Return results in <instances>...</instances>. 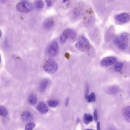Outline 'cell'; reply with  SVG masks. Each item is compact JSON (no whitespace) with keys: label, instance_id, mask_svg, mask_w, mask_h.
<instances>
[{"label":"cell","instance_id":"6da1fadb","mask_svg":"<svg viewBox=\"0 0 130 130\" xmlns=\"http://www.w3.org/2000/svg\"><path fill=\"white\" fill-rule=\"evenodd\" d=\"M129 35L127 32H123L115 38L114 43L120 49L124 50L127 47Z\"/></svg>","mask_w":130,"mask_h":130},{"label":"cell","instance_id":"7a4b0ae2","mask_svg":"<svg viewBox=\"0 0 130 130\" xmlns=\"http://www.w3.org/2000/svg\"><path fill=\"white\" fill-rule=\"evenodd\" d=\"M44 70L48 73H54L58 69V66L55 61L49 59L46 61L43 66Z\"/></svg>","mask_w":130,"mask_h":130},{"label":"cell","instance_id":"3957f363","mask_svg":"<svg viewBox=\"0 0 130 130\" xmlns=\"http://www.w3.org/2000/svg\"><path fill=\"white\" fill-rule=\"evenodd\" d=\"M59 51V46L56 41H52L49 44L45 49L46 55L50 57H55L57 55Z\"/></svg>","mask_w":130,"mask_h":130},{"label":"cell","instance_id":"277c9868","mask_svg":"<svg viewBox=\"0 0 130 130\" xmlns=\"http://www.w3.org/2000/svg\"><path fill=\"white\" fill-rule=\"evenodd\" d=\"M16 9L20 12L29 13L32 11L33 6L30 2L24 1L18 4L17 6Z\"/></svg>","mask_w":130,"mask_h":130},{"label":"cell","instance_id":"5b68a950","mask_svg":"<svg viewBox=\"0 0 130 130\" xmlns=\"http://www.w3.org/2000/svg\"><path fill=\"white\" fill-rule=\"evenodd\" d=\"M116 61V58L114 57H109L103 58L100 62L102 67H107L114 64Z\"/></svg>","mask_w":130,"mask_h":130},{"label":"cell","instance_id":"8992f818","mask_svg":"<svg viewBox=\"0 0 130 130\" xmlns=\"http://www.w3.org/2000/svg\"><path fill=\"white\" fill-rule=\"evenodd\" d=\"M115 19L119 22L126 23L130 20V16L127 13H123L116 16Z\"/></svg>","mask_w":130,"mask_h":130},{"label":"cell","instance_id":"52a82bcc","mask_svg":"<svg viewBox=\"0 0 130 130\" xmlns=\"http://www.w3.org/2000/svg\"><path fill=\"white\" fill-rule=\"evenodd\" d=\"M36 109L42 114L47 113L48 111V107L46 104L43 102H40L36 106Z\"/></svg>","mask_w":130,"mask_h":130},{"label":"cell","instance_id":"ba28073f","mask_svg":"<svg viewBox=\"0 0 130 130\" xmlns=\"http://www.w3.org/2000/svg\"><path fill=\"white\" fill-rule=\"evenodd\" d=\"M122 115L125 120L130 123V106L125 107L123 109Z\"/></svg>","mask_w":130,"mask_h":130},{"label":"cell","instance_id":"9c48e42d","mask_svg":"<svg viewBox=\"0 0 130 130\" xmlns=\"http://www.w3.org/2000/svg\"><path fill=\"white\" fill-rule=\"evenodd\" d=\"M22 118L25 122H29L33 120V115L30 112L25 111L23 112L22 115Z\"/></svg>","mask_w":130,"mask_h":130},{"label":"cell","instance_id":"30bf717a","mask_svg":"<svg viewBox=\"0 0 130 130\" xmlns=\"http://www.w3.org/2000/svg\"><path fill=\"white\" fill-rule=\"evenodd\" d=\"M63 32L66 34L68 38H70L71 39H74L76 37L77 34L76 32L71 29H66Z\"/></svg>","mask_w":130,"mask_h":130},{"label":"cell","instance_id":"8fae6325","mask_svg":"<svg viewBox=\"0 0 130 130\" xmlns=\"http://www.w3.org/2000/svg\"><path fill=\"white\" fill-rule=\"evenodd\" d=\"M48 84V80L47 79L43 80L39 84V90L41 92H43L46 90Z\"/></svg>","mask_w":130,"mask_h":130},{"label":"cell","instance_id":"7c38bea8","mask_svg":"<svg viewBox=\"0 0 130 130\" xmlns=\"http://www.w3.org/2000/svg\"><path fill=\"white\" fill-rule=\"evenodd\" d=\"M119 88L116 86H111L106 89V93L110 95H113L117 93L119 91Z\"/></svg>","mask_w":130,"mask_h":130},{"label":"cell","instance_id":"4fadbf2b","mask_svg":"<svg viewBox=\"0 0 130 130\" xmlns=\"http://www.w3.org/2000/svg\"><path fill=\"white\" fill-rule=\"evenodd\" d=\"M54 23V22L53 19L49 18L45 20V21L44 22L43 26L46 29H49L53 26Z\"/></svg>","mask_w":130,"mask_h":130},{"label":"cell","instance_id":"5bb4252c","mask_svg":"<svg viewBox=\"0 0 130 130\" xmlns=\"http://www.w3.org/2000/svg\"><path fill=\"white\" fill-rule=\"evenodd\" d=\"M79 41L82 43L83 46L84 48L86 49H89V48L90 47V44L86 38L83 36H80V37Z\"/></svg>","mask_w":130,"mask_h":130},{"label":"cell","instance_id":"9a60e30c","mask_svg":"<svg viewBox=\"0 0 130 130\" xmlns=\"http://www.w3.org/2000/svg\"><path fill=\"white\" fill-rule=\"evenodd\" d=\"M93 120V117L90 114H85L84 116L83 121L86 124H89Z\"/></svg>","mask_w":130,"mask_h":130},{"label":"cell","instance_id":"2e32d148","mask_svg":"<svg viewBox=\"0 0 130 130\" xmlns=\"http://www.w3.org/2000/svg\"><path fill=\"white\" fill-rule=\"evenodd\" d=\"M28 101L31 105H35L37 102V98L34 94H31L29 96Z\"/></svg>","mask_w":130,"mask_h":130},{"label":"cell","instance_id":"e0dca14e","mask_svg":"<svg viewBox=\"0 0 130 130\" xmlns=\"http://www.w3.org/2000/svg\"><path fill=\"white\" fill-rule=\"evenodd\" d=\"M124 66V63L122 62H118L115 64L114 70L117 72H119L121 70Z\"/></svg>","mask_w":130,"mask_h":130},{"label":"cell","instance_id":"ac0fdd59","mask_svg":"<svg viewBox=\"0 0 130 130\" xmlns=\"http://www.w3.org/2000/svg\"><path fill=\"white\" fill-rule=\"evenodd\" d=\"M8 114V111L6 107L1 106L0 107V115L3 117H6Z\"/></svg>","mask_w":130,"mask_h":130},{"label":"cell","instance_id":"d6986e66","mask_svg":"<svg viewBox=\"0 0 130 130\" xmlns=\"http://www.w3.org/2000/svg\"><path fill=\"white\" fill-rule=\"evenodd\" d=\"M86 97L88 102L95 101V95L94 93H92L90 95H86Z\"/></svg>","mask_w":130,"mask_h":130},{"label":"cell","instance_id":"ffe728a7","mask_svg":"<svg viewBox=\"0 0 130 130\" xmlns=\"http://www.w3.org/2000/svg\"><path fill=\"white\" fill-rule=\"evenodd\" d=\"M36 7L38 9H41L44 7V4L42 0H37L35 3Z\"/></svg>","mask_w":130,"mask_h":130},{"label":"cell","instance_id":"44dd1931","mask_svg":"<svg viewBox=\"0 0 130 130\" xmlns=\"http://www.w3.org/2000/svg\"><path fill=\"white\" fill-rule=\"evenodd\" d=\"M59 104V102L57 100H50L48 102V105L51 107H56Z\"/></svg>","mask_w":130,"mask_h":130},{"label":"cell","instance_id":"7402d4cb","mask_svg":"<svg viewBox=\"0 0 130 130\" xmlns=\"http://www.w3.org/2000/svg\"><path fill=\"white\" fill-rule=\"evenodd\" d=\"M68 36H67L66 34L64 32H63V33L61 34L60 37V42L61 44H63L65 43L66 41H67V39Z\"/></svg>","mask_w":130,"mask_h":130},{"label":"cell","instance_id":"603a6c76","mask_svg":"<svg viewBox=\"0 0 130 130\" xmlns=\"http://www.w3.org/2000/svg\"><path fill=\"white\" fill-rule=\"evenodd\" d=\"M36 124L34 122H30L28 123L25 126V129L26 130H32L35 127Z\"/></svg>","mask_w":130,"mask_h":130},{"label":"cell","instance_id":"cb8c5ba5","mask_svg":"<svg viewBox=\"0 0 130 130\" xmlns=\"http://www.w3.org/2000/svg\"><path fill=\"white\" fill-rule=\"evenodd\" d=\"M76 47L78 50H82L84 48L83 46L82 45V43L79 41L76 44Z\"/></svg>","mask_w":130,"mask_h":130},{"label":"cell","instance_id":"d4e9b609","mask_svg":"<svg viewBox=\"0 0 130 130\" xmlns=\"http://www.w3.org/2000/svg\"><path fill=\"white\" fill-rule=\"evenodd\" d=\"M80 12L79 10H75L73 12V16L74 18H77L80 15Z\"/></svg>","mask_w":130,"mask_h":130},{"label":"cell","instance_id":"484cf974","mask_svg":"<svg viewBox=\"0 0 130 130\" xmlns=\"http://www.w3.org/2000/svg\"><path fill=\"white\" fill-rule=\"evenodd\" d=\"M48 7H51L52 6L53 3L52 0H45Z\"/></svg>","mask_w":130,"mask_h":130},{"label":"cell","instance_id":"4316f807","mask_svg":"<svg viewBox=\"0 0 130 130\" xmlns=\"http://www.w3.org/2000/svg\"><path fill=\"white\" fill-rule=\"evenodd\" d=\"M93 116H94V120L95 121H97V120H98V116H97V111L96 109H95L94 110Z\"/></svg>","mask_w":130,"mask_h":130},{"label":"cell","instance_id":"83f0119b","mask_svg":"<svg viewBox=\"0 0 130 130\" xmlns=\"http://www.w3.org/2000/svg\"><path fill=\"white\" fill-rule=\"evenodd\" d=\"M97 130H100V123L99 122H98V123H97Z\"/></svg>","mask_w":130,"mask_h":130},{"label":"cell","instance_id":"f1b7e54d","mask_svg":"<svg viewBox=\"0 0 130 130\" xmlns=\"http://www.w3.org/2000/svg\"><path fill=\"white\" fill-rule=\"evenodd\" d=\"M68 102H69V99H68V98L67 99V100H66V106H67L68 105Z\"/></svg>","mask_w":130,"mask_h":130},{"label":"cell","instance_id":"f546056e","mask_svg":"<svg viewBox=\"0 0 130 130\" xmlns=\"http://www.w3.org/2000/svg\"><path fill=\"white\" fill-rule=\"evenodd\" d=\"M69 0H63V3H65L67 1H69Z\"/></svg>","mask_w":130,"mask_h":130}]
</instances>
